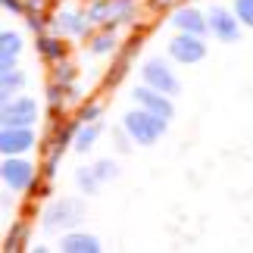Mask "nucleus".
Masks as SVG:
<instances>
[{"instance_id": "f257e3e1", "label": "nucleus", "mask_w": 253, "mask_h": 253, "mask_svg": "<svg viewBox=\"0 0 253 253\" xmlns=\"http://www.w3.org/2000/svg\"><path fill=\"white\" fill-rule=\"evenodd\" d=\"M122 128L128 131V138H131L134 144H141V147H153V144H157L163 134H166L169 122H166V119H160L157 113L144 110V106H134V110L125 113Z\"/></svg>"}, {"instance_id": "f03ea898", "label": "nucleus", "mask_w": 253, "mask_h": 253, "mask_svg": "<svg viewBox=\"0 0 253 253\" xmlns=\"http://www.w3.org/2000/svg\"><path fill=\"white\" fill-rule=\"evenodd\" d=\"M82 219H84V203L75 200V197L53 200L41 216L44 231H72V228H79Z\"/></svg>"}, {"instance_id": "7ed1b4c3", "label": "nucleus", "mask_w": 253, "mask_h": 253, "mask_svg": "<svg viewBox=\"0 0 253 253\" xmlns=\"http://www.w3.org/2000/svg\"><path fill=\"white\" fill-rule=\"evenodd\" d=\"M0 178H3V184L13 194H25V191H32V184L38 181V169L22 157H3Z\"/></svg>"}, {"instance_id": "20e7f679", "label": "nucleus", "mask_w": 253, "mask_h": 253, "mask_svg": "<svg viewBox=\"0 0 253 253\" xmlns=\"http://www.w3.org/2000/svg\"><path fill=\"white\" fill-rule=\"evenodd\" d=\"M87 16H91V22L103 25L106 32H110V28L125 25L134 16V0H97Z\"/></svg>"}, {"instance_id": "39448f33", "label": "nucleus", "mask_w": 253, "mask_h": 253, "mask_svg": "<svg viewBox=\"0 0 253 253\" xmlns=\"http://www.w3.org/2000/svg\"><path fill=\"white\" fill-rule=\"evenodd\" d=\"M141 82L150 84V87H157V91H163V94H169V97H175V94L181 91V84H178V79H175V72H172V66L166 60H160V56L144 60V66H141Z\"/></svg>"}, {"instance_id": "423d86ee", "label": "nucleus", "mask_w": 253, "mask_h": 253, "mask_svg": "<svg viewBox=\"0 0 253 253\" xmlns=\"http://www.w3.org/2000/svg\"><path fill=\"white\" fill-rule=\"evenodd\" d=\"M207 22H210V35L222 44H235L241 38V19L235 16V9H228V6L212 3L207 9Z\"/></svg>"}, {"instance_id": "0eeeda50", "label": "nucleus", "mask_w": 253, "mask_h": 253, "mask_svg": "<svg viewBox=\"0 0 253 253\" xmlns=\"http://www.w3.org/2000/svg\"><path fill=\"white\" fill-rule=\"evenodd\" d=\"M169 56L181 66H194L207 56V41L203 35H191V32H178L169 41Z\"/></svg>"}, {"instance_id": "6e6552de", "label": "nucleus", "mask_w": 253, "mask_h": 253, "mask_svg": "<svg viewBox=\"0 0 253 253\" xmlns=\"http://www.w3.org/2000/svg\"><path fill=\"white\" fill-rule=\"evenodd\" d=\"M38 116H41V106H38L35 97H9L3 100V110H0V122L3 125H35Z\"/></svg>"}, {"instance_id": "1a4fd4ad", "label": "nucleus", "mask_w": 253, "mask_h": 253, "mask_svg": "<svg viewBox=\"0 0 253 253\" xmlns=\"http://www.w3.org/2000/svg\"><path fill=\"white\" fill-rule=\"evenodd\" d=\"M35 125H3L0 128V153L3 157H22L35 147Z\"/></svg>"}, {"instance_id": "9d476101", "label": "nucleus", "mask_w": 253, "mask_h": 253, "mask_svg": "<svg viewBox=\"0 0 253 253\" xmlns=\"http://www.w3.org/2000/svg\"><path fill=\"white\" fill-rule=\"evenodd\" d=\"M131 97H134V103H138V106H144V110H150V113H157L160 119H166V122L175 116L172 97L163 94V91H157V87H150V84H144V82L131 91Z\"/></svg>"}, {"instance_id": "9b49d317", "label": "nucleus", "mask_w": 253, "mask_h": 253, "mask_svg": "<svg viewBox=\"0 0 253 253\" xmlns=\"http://www.w3.org/2000/svg\"><path fill=\"white\" fill-rule=\"evenodd\" d=\"M169 22L175 25V32H191V35H207L210 32L207 13H200L197 6H178Z\"/></svg>"}, {"instance_id": "f8f14e48", "label": "nucleus", "mask_w": 253, "mask_h": 253, "mask_svg": "<svg viewBox=\"0 0 253 253\" xmlns=\"http://www.w3.org/2000/svg\"><path fill=\"white\" fill-rule=\"evenodd\" d=\"M60 250L63 253H100V241H97L94 235H84V231H66V235L60 238Z\"/></svg>"}, {"instance_id": "ddd939ff", "label": "nucleus", "mask_w": 253, "mask_h": 253, "mask_svg": "<svg viewBox=\"0 0 253 253\" xmlns=\"http://www.w3.org/2000/svg\"><path fill=\"white\" fill-rule=\"evenodd\" d=\"M19 53H22V35H19V32H9V28H6V32L0 35V72L16 69Z\"/></svg>"}, {"instance_id": "4468645a", "label": "nucleus", "mask_w": 253, "mask_h": 253, "mask_svg": "<svg viewBox=\"0 0 253 253\" xmlns=\"http://www.w3.org/2000/svg\"><path fill=\"white\" fill-rule=\"evenodd\" d=\"M91 28V16L79 13V9H69V13L56 16V35H87Z\"/></svg>"}, {"instance_id": "2eb2a0df", "label": "nucleus", "mask_w": 253, "mask_h": 253, "mask_svg": "<svg viewBox=\"0 0 253 253\" xmlns=\"http://www.w3.org/2000/svg\"><path fill=\"white\" fill-rule=\"evenodd\" d=\"M38 53L44 56L47 63H60L63 56H66V47L60 41V35H38Z\"/></svg>"}, {"instance_id": "dca6fc26", "label": "nucleus", "mask_w": 253, "mask_h": 253, "mask_svg": "<svg viewBox=\"0 0 253 253\" xmlns=\"http://www.w3.org/2000/svg\"><path fill=\"white\" fill-rule=\"evenodd\" d=\"M100 131H103V128H100L97 122H82V125H79V131H75V138H72V147L79 150V153L91 150V147H94V141L100 138Z\"/></svg>"}, {"instance_id": "f3484780", "label": "nucleus", "mask_w": 253, "mask_h": 253, "mask_svg": "<svg viewBox=\"0 0 253 253\" xmlns=\"http://www.w3.org/2000/svg\"><path fill=\"white\" fill-rule=\"evenodd\" d=\"M25 87V72L19 69H6L0 72V94H3V100H9V97H16L19 91Z\"/></svg>"}, {"instance_id": "a211bd4d", "label": "nucleus", "mask_w": 253, "mask_h": 253, "mask_svg": "<svg viewBox=\"0 0 253 253\" xmlns=\"http://www.w3.org/2000/svg\"><path fill=\"white\" fill-rule=\"evenodd\" d=\"M75 184H79V188L84 191V194H97L100 191V178H97V172H94V166H87V169H79L75 172Z\"/></svg>"}, {"instance_id": "6ab92c4d", "label": "nucleus", "mask_w": 253, "mask_h": 253, "mask_svg": "<svg viewBox=\"0 0 253 253\" xmlns=\"http://www.w3.org/2000/svg\"><path fill=\"white\" fill-rule=\"evenodd\" d=\"M113 47H116V38H113V32L103 28V35H97L91 41V53L94 56H106V53H113Z\"/></svg>"}, {"instance_id": "aec40b11", "label": "nucleus", "mask_w": 253, "mask_h": 253, "mask_svg": "<svg viewBox=\"0 0 253 253\" xmlns=\"http://www.w3.org/2000/svg\"><path fill=\"white\" fill-rule=\"evenodd\" d=\"M235 16L241 19V25H247V28H253V0H235Z\"/></svg>"}, {"instance_id": "412c9836", "label": "nucleus", "mask_w": 253, "mask_h": 253, "mask_svg": "<svg viewBox=\"0 0 253 253\" xmlns=\"http://www.w3.org/2000/svg\"><path fill=\"white\" fill-rule=\"evenodd\" d=\"M94 172H97V178H100V181H113L116 175H119V166H116L113 160H97L94 163Z\"/></svg>"}, {"instance_id": "4be33fe9", "label": "nucleus", "mask_w": 253, "mask_h": 253, "mask_svg": "<svg viewBox=\"0 0 253 253\" xmlns=\"http://www.w3.org/2000/svg\"><path fill=\"white\" fill-rule=\"evenodd\" d=\"M22 241H25V225H16L6 235V250H22Z\"/></svg>"}, {"instance_id": "5701e85b", "label": "nucleus", "mask_w": 253, "mask_h": 253, "mask_svg": "<svg viewBox=\"0 0 253 253\" xmlns=\"http://www.w3.org/2000/svg\"><path fill=\"white\" fill-rule=\"evenodd\" d=\"M100 119V106L97 103H87V106H82V113H79V122H97Z\"/></svg>"}, {"instance_id": "b1692460", "label": "nucleus", "mask_w": 253, "mask_h": 253, "mask_svg": "<svg viewBox=\"0 0 253 253\" xmlns=\"http://www.w3.org/2000/svg\"><path fill=\"white\" fill-rule=\"evenodd\" d=\"M63 94H66V87H63V84H50L47 97H50V106H53V110H60V106H63Z\"/></svg>"}, {"instance_id": "393cba45", "label": "nucleus", "mask_w": 253, "mask_h": 253, "mask_svg": "<svg viewBox=\"0 0 253 253\" xmlns=\"http://www.w3.org/2000/svg\"><path fill=\"white\" fill-rule=\"evenodd\" d=\"M56 72H60V84H63V87H66V84H69V82L75 79V69H72L69 63H63V66H60V69H56Z\"/></svg>"}, {"instance_id": "a878e982", "label": "nucleus", "mask_w": 253, "mask_h": 253, "mask_svg": "<svg viewBox=\"0 0 253 253\" xmlns=\"http://www.w3.org/2000/svg\"><path fill=\"white\" fill-rule=\"evenodd\" d=\"M0 6H3L6 13H25V3H22V0H0Z\"/></svg>"}, {"instance_id": "bb28decb", "label": "nucleus", "mask_w": 253, "mask_h": 253, "mask_svg": "<svg viewBox=\"0 0 253 253\" xmlns=\"http://www.w3.org/2000/svg\"><path fill=\"white\" fill-rule=\"evenodd\" d=\"M28 28H32V32H44V16L41 13H28Z\"/></svg>"}]
</instances>
